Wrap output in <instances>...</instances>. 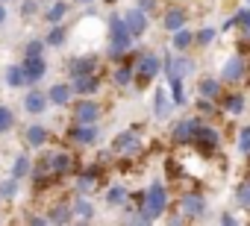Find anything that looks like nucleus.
Here are the masks:
<instances>
[{
    "mask_svg": "<svg viewBox=\"0 0 250 226\" xmlns=\"http://www.w3.org/2000/svg\"><path fill=\"white\" fill-rule=\"evenodd\" d=\"M74 170H77V159H74V153L53 147V150H47L44 156L36 159V168H33V185H36V188H50L53 182L65 179V176L74 173Z\"/></svg>",
    "mask_w": 250,
    "mask_h": 226,
    "instance_id": "nucleus-1",
    "label": "nucleus"
},
{
    "mask_svg": "<svg viewBox=\"0 0 250 226\" xmlns=\"http://www.w3.org/2000/svg\"><path fill=\"white\" fill-rule=\"evenodd\" d=\"M106 27H109V59L130 56V50H133V36H130V30H127V21L112 12V15L106 18Z\"/></svg>",
    "mask_w": 250,
    "mask_h": 226,
    "instance_id": "nucleus-2",
    "label": "nucleus"
},
{
    "mask_svg": "<svg viewBox=\"0 0 250 226\" xmlns=\"http://www.w3.org/2000/svg\"><path fill=\"white\" fill-rule=\"evenodd\" d=\"M168 211V188L162 182H153L145 194H142V206H139V217H145L147 223L159 220Z\"/></svg>",
    "mask_w": 250,
    "mask_h": 226,
    "instance_id": "nucleus-3",
    "label": "nucleus"
},
{
    "mask_svg": "<svg viewBox=\"0 0 250 226\" xmlns=\"http://www.w3.org/2000/svg\"><path fill=\"white\" fill-rule=\"evenodd\" d=\"M130 62H133V71H136V82H139V85L153 82V76L162 71V59H159L153 50H139Z\"/></svg>",
    "mask_w": 250,
    "mask_h": 226,
    "instance_id": "nucleus-4",
    "label": "nucleus"
},
{
    "mask_svg": "<svg viewBox=\"0 0 250 226\" xmlns=\"http://www.w3.org/2000/svg\"><path fill=\"white\" fill-rule=\"evenodd\" d=\"M112 153H115V156H124V159H136V156L142 153V135H139V130L121 132V135L112 141Z\"/></svg>",
    "mask_w": 250,
    "mask_h": 226,
    "instance_id": "nucleus-5",
    "label": "nucleus"
},
{
    "mask_svg": "<svg viewBox=\"0 0 250 226\" xmlns=\"http://www.w3.org/2000/svg\"><path fill=\"white\" fill-rule=\"evenodd\" d=\"M100 115H103V106H100L97 100H88V97H83V100L74 106V124L94 127V124L100 121Z\"/></svg>",
    "mask_w": 250,
    "mask_h": 226,
    "instance_id": "nucleus-6",
    "label": "nucleus"
},
{
    "mask_svg": "<svg viewBox=\"0 0 250 226\" xmlns=\"http://www.w3.org/2000/svg\"><path fill=\"white\" fill-rule=\"evenodd\" d=\"M200 127H203V121H200V118H186V121H177V124H174V130H171L174 144H194V138H197Z\"/></svg>",
    "mask_w": 250,
    "mask_h": 226,
    "instance_id": "nucleus-7",
    "label": "nucleus"
},
{
    "mask_svg": "<svg viewBox=\"0 0 250 226\" xmlns=\"http://www.w3.org/2000/svg\"><path fill=\"white\" fill-rule=\"evenodd\" d=\"M180 211H183L186 220L203 217V211H206V197H203L200 191H186V194L180 197Z\"/></svg>",
    "mask_w": 250,
    "mask_h": 226,
    "instance_id": "nucleus-8",
    "label": "nucleus"
},
{
    "mask_svg": "<svg viewBox=\"0 0 250 226\" xmlns=\"http://www.w3.org/2000/svg\"><path fill=\"white\" fill-rule=\"evenodd\" d=\"M194 147H197V153L203 156H209V153H218V147H221V132L215 130V127H200V132H197V138H194Z\"/></svg>",
    "mask_w": 250,
    "mask_h": 226,
    "instance_id": "nucleus-9",
    "label": "nucleus"
},
{
    "mask_svg": "<svg viewBox=\"0 0 250 226\" xmlns=\"http://www.w3.org/2000/svg\"><path fill=\"white\" fill-rule=\"evenodd\" d=\"M244 76H247V62H244V56H229V59L224 62V71H221V82L232 85V82H241Z\"/></svg>",
    "mask_w": 250,
    "mask_h": 226,
    "instance_id": "nucleus-10",
    "label": "nucleus"
},
{
    "mask_svg": "<svg viewBox=\"0 0 250 226\" xmlns=\"http://www.w3.org/2000/svg\"><path fill=\"white\" fill-rule=\"evenodd\" d=\"M68 76L71 79H77V76H88V74H100V62L94 59V56H77V59H71L68 62Z\"/></svg>",
    "mask_w": 250,
    "mask_h": 226,
    "instance_id": "nucleus-11",
    "label": "nucleus"
},
{
    "mask_svg": "<svg viewBox=\"0 0 250 226\" xmlns=\"http://www.w3.org/2000/svg\"><path fill=\"white\" fill-rule=\"evenodd\" d=\"M68 141L77 144V147H91L97 141V130L94 127H83V124H74L68 130Z\"/></svg>",
    "mask_w": 250,
    "mask_h": 226,
    "instance_id": "nucleus-12",
    "label": "nucleus"
},
{
    "mask_svg": "<svg viewBox=\"0 0 250 226\" xmlns=\"http://www.w3.org/2000/svg\"><path fill=\"white\" fill-rule=\"evenodd\" d=\"M186 21H188V15H186L183 6H171V9H165V15H162V27H165L168 33L186 30Z\"/></svg>",
    "mask_w": 250,
    "mask_h": 226,
    "instance_id": "nucleus-13",
    "label": "nucleus"
},
{
    "mask_svg": "<svg viewBox=\"0 0 250 226\" xmlns=\"http://www.w3.org/2000/svg\"><path fill=\"white\" fill-rule=\"evenodd\" d=\"M124 21H127V30H130V36H133V38H139V36H145V33H147V12H142L139 6H136V9H130L127 15H124Z\"/></svg>",
    "mask_w": 250,
    "mask_h": 226,
    "instance_id": "nucleus-14",
    "label": "nucleus"
},
{
    "mask_svg": "<svg viewBox=\"0 0 250 226\" xmlns=\"http://www.w3.org/2000/svg\"><path fill=\"white\" fill-rule=\"evenodd\" d=\"M162 65H165V71H168V76H186V74H191L194 71V62L191 59H186V56H168V59H162Z\"/></svg>",
    "mask_w": 250,
    "mask_h": 226,
    "instance_id": "nucleus-15",
    "label": "nucleus"
},
{
    "mask_svg": "<svg viewBox=\"0 0 250 226\" xmlns=\"http://www.w3.org/2000/svg\"><path fill=\"white\" fill-rule=\"evenodd\" d=\"M71 88H74V94H80V97H91L94 91H100V74L77 76V79H71Z\"/></svg>",
    "mask_w": 250,
    "mask_h": 226,
    "instance_id": "nucleus-16",
    "label": "nucleus"
},
{
    "mask_svg": "<svg viewBox=\"0 0 250 226\" xmlns=\"http://www.w3.org/2000/svg\"><path fill=\"white\" fill-rule=\"evenodd\" d=\"M71 217H74V206H71L68 200H56V203L50 206V211H47V220L56 223V226L71 223Z\"/></svg>",
    "mask_w": 250,
    "mask_h": 226,
    "instance_id": "nucleus-17",
    "label": "nucleus"
},
{
    "mask_svg": "<svg viewBox=\"0 0 250 226\" xmlns=\"http://www.w3.org/2000/svg\"><path fill=\"white\" fill-rule=\"evenodd\" d=\"M100 185V168H85L80 176H77V191L80 194H88Z\"/></svg>",
    "mask_w": 250,
    "mask_h": 226,
    "instance_id": "nucleus-18",
    "label": "nucleus"
},
{
    "mask_svg": "<svg viewBox=\"0 0 250 226\" xmlns=\"http://www.w3.org/2000/svg\"><path fill=\"white\" fill-rule=\"evenodd\" d=\"M112 82L118 88H130V82H136V71H133V62H121L115 71H112Z\"/></svg>",
    "mask_w": 250,
    "mask_h": 226,
    "instance_id": "nucleus-19",
    "label": "nucleus"
},
{
    "mask_svg": "<svg viewBox=\"0 0 250 226\" xmlns=\"http://www.w3.org/2000/svg\"><path fill=\"white\" fill-rule=\"evenodd\" d=\"M244 106H247V97H244V94H227V97L221 100V112H224V115H229V118L241 115Z\"/></svg>",
    "mask_w": 250,
    "mask_h": 226,
    "instance_id": "nucleus-20",
    "label": "nucleus"
},
{
    "mask_svg": "<svg viewBox=\"0 0 250 226\" xmlns=\"http://www.w3.org/2000/svg\"><path fill=\"white\" fill-rule=\"evenodd\" d=\"M24 71H27V82H39L47 74V62L44 59H24Z\"/></svg>",
    "mask_w": 250,
    "mask_h": 226,
    "instance_id": "nucleus-21",
    "label": "nucleus"
},
{
    "mask_svg": "<svg viewBox=\"0 0 250 226\" xmlns=\"http://www.w3.org/2000/svg\"><path fill=\"white\" fill-rule=\"evenodd\" d=\"M47 94H42V91H30L27 94V100H24V109L30 112V115H42L44 112V106H47Z\"/></svg>",
    "mask_w": 250,
    "mask_h": 226,
    "instance_id": "nucleus-22",
    "label": "nucleus"
},
{
    "mask_svg": "<svg viewBox=\"0 0 250 226\" xmlns=\"http://www.w3.org/2000/svg\"><path fill=\"white\" fill-rule=\"evenodd\" d=\"M71 94H74V88H71V85H65V82H56V85L47 91L50 103H56V106H68V103H71Z\"/></svg>",
    "mask_w": 250,
    "mask_h": 226,
    "instance_id": "nucleus-23",
    "label": "nucleus"
},
{
    "mask_svg": "<svg viewBox=\"0 0 250 226\" xmlns=\"http://www.w3.org/2000/svg\"><path fill=\"white\" fill-rule=\"evenodd\" d=\"M47 138H50V135H47V130H44V127H36V124H33V127H27V130H24V141H27L30 147H44V144H47Z\"/></svg>",
    "mask_w": 250,
    "mask_h": 226,
    "instance_id": "nucleus-24",
    "label": "nucleus"
},
{
    "mask_svg": "<svg viewBox=\"0 0 250 226\" xmlns=\"http://www.w3.org/2000/svg\"><path fill=\"white\" fill-rule=\"evenodd\" d=\"M197 91H200V97H206V100H218L221 91H224V85H221V79H200Z\"/></svg>",
    "mask_w": 250,
    "mask_h": 226,
    "instance_id": "nucleus-25",
    "label": "nucleus"
},
{
    "mask_svg": "<svg viewBox=\"0 0 250 226\" xmlns=\"http://www.w3.org/2000/svg\"><path fill=\"white\" fill-rule=\"evenodd\" d=\"M65 12H68V6L62 3V0H53V3L47 6V12H44V21H47L50 27H59V21L65 18Z\"/></svg>",
    "mask_w": 250,
    "mask_h": 226,
    "instance_id": "nucleus-26",
    "label": "nucleus"
},
{
    "mask_svg": "<svg viewBox=\"0 0 250 226\" xmlns=\"http://www.w3.org/2000/svg\"><path fill=\"white\" fill-rule=\"evenodd\" d=\"M106 203H109V206H124V203H130L127 185H112V188L106 191Z\"/></svg>",
    "mask_w": 250,
    "mask_h": 226,
    "instance_id": "nucleus-27",
    "label": "nucleus"
},
{
    "mask_svg": "<svg viewBox=\"0 0 250 226\" xmlns=\"http://www.w3.org/2000/svg\"><path fill=\"white\" fill-rule=\"evenodd\" d=\"M6 85H12V88L27 85V71H24V65H9V68H6Z\"/></svg>",
    "mask_w": 250,
    "mask_h": 226,
    "instance_id": "nucleus-28",
    "label": "nucleus"
},
{
    "mask_svg": "<svg viewBox=\"0 0 250 226\" xmlns=\"http://www.w3.org/2000/svg\"><path fill=\"white\" fill-rule=\"evenodd\" d=\"M194 38H197L194 33L180 30V33H174V41H171V44H174V50H177V53H186V50L191 47V41H194Z\"/></svg>",
    "mask_w": 250,
    "mask_h": 226,
    "instance_id": "nucleus-29",
    "label": "nucleus"
},
{
    "mask_svg": "<svg viewBox=\"0 0 250 226\" xmlns=\"http://www.w3.org/2000/svg\"><path fill=\"white\" fill-rule=\"evenodd\" d=\"M71 206H74V217H83V220H91V217H94V206H91L88 200L77 197V200H74Z\"/></svg>",
    "mask_w": 250,
    "mask_h": 226,
    "instance_id": "nucleus-30",
    "label": "nucleus"
},
{
    "mask_svg": "<svg viewBox=\"0 0 250 226\" xmlns=\"http://www.w3.org/2000/svg\"><path fill=\"white\" fill-rule=\"evenodd\" d=\"M27 173H33L30 159H27V156H18V159H15V165H12V176H15V179H21V176H27Z\"/></svg>",
    "mask_w": 250,
    "mask_h": 226,
    "instance_id": "nucleus-31",
    "label": "nucleus"
},
{
    "mask_svg": "<svg viewBox=\"0 0 250 226\" xmlns=\"http://www.w3.org/2000/svg\"><path fill=\"white\" fill-rule=\"evenodd\" d=\"M235 200H238V206L241 208H250V176L238 185V191H235Z\"/></svg>",
    "mask_w": 250,
    "mask_h": 226,
    "instance_id": "nucleus-32",
    "label": "nucleus"
},
{
    "mask_svg": "<svg viewBox=\"0 0 250 226\" xmlns=\"http://www.w3.org/2000/svg\"><path fill=\"white\" fill-rule=\"evenodd\" d=\"M232 18H235V27H241V33L250 38V9H238Z\"/></svg>",
    "mask_w": 250,
    "mask_h": 226,
    "instance_id": "nucleus-33",
    "label": "nucleus"
},
{
    "mask_svg": "<svg viewBox=\"0 0 250 226\" xmlns=\"http://www.w3.org/2000/svg\"><path fill=\"white\" fill-rule=\"evenodd\" d=\"M12 124H15V115H12V109L0 106V132H9V130H12Z\"/></svg>",
    "mask_w": 250,
    "mask_h": 226,
    "instance_id": "nucleus-34",
    "label": "nucleus"
},
{
    "mask_svg": "<svg viewBox=\"0 0 250 226\" xmlns=\"http://www.w3.org/2000/svg\"><path fill=\"white\" fill-rule=\"evenodd\" d=\"M171 100L180 106V103H186V94H183V79L180 76H171Z\"/></svg>",
    "mask_w": 250,
    "mask_h": 226,
    "instance_id": "nucleus-35",
    "label": "nucleus"
},
{
    "mask_svg": "<svg viewBox=\"0 0 250 226\" xmlns=\"http://www.w3.org/2000/svg\"><path fill=\"white\" fill-rule=\"evenodd\" d=\"M15 194H18V179L15 176H9V179L0 182V197H15Z\"/></svg>",
    "mask_w": 250,
    "mask_h": 226,
    "instance_id": "nucleus-36",
    "label": "nucleus"
},
{
    "mask_svg": "<svg viewBox=\"0 0 250 226\" xmlns=\"http://www.w3.org/2000/svg\"><path fill=\"white\" fill-rule=\"evenodd\" d=\"M153 100H156V118H165V115H168V100H165V91H153Z\"/></svg>",
    "mask_w": 250,
    "mask_h": 226,
    "instance_id": "nucleus-37",
    "label": "nucleus"
},
{
    "mask_svg": "<svg viewBox=\"0 0 250 226\" xmlns=\"http://www.w3.org/2000/svg\"><path fill=\"white\" fill-rule=\"evenodd\" d=\"M27 59H42V53H44V41H27Z\"/></svg>",
    "mask_w": 250,
    "mask_h": 226,
    "instance_id": "nucleus-38",
    "label": "nucleus"
},
{
    "mask_svg": "<svg viewBox=\"0 0 250 226\" xmlns=\"http://www.w3.org/2000/svg\"><path fill=\"white\" fill-rule=\"evenodd\" d=\"M47 44L62 47V44H65V30H62V27H53V30H50V36H47Z\"/></svg>",
    "mask_w": 250,
    "mask_h": 226,
    "instance_id": "nucleus-39",
    "label": "nucleus"
},
{
    "mask_svg": "<svg viewBox=\"0 0 250 226\" xmlns=\"http://www.w3.org/2000/svg\"><path fill=\"white\" fill-rule=\"evenodd\" d=\"M238 150H241V153H250V127H244V130L238 132Z\"/></svg>",
    "mask_w": 250,
    "mask_h": 226,
    "instance_id": "nucleus-40",
    "label": "nucleus"
},
{
    "mask_svg": "<svg viewBox=\"0 0 250 226\" xmlns=\"http://www.w3.org/2000/svg\"><path fill=\"white\" fill-rule=\"evenodd\" d=\"M36 9H39V0H24V3H21V15L24 18H33Z\"/></svg>",
    "mask_w": 250,
    "mask_h": 226,
    "instance_id": "nucleus-41",
    "label": "nucleus"
},
{
    "mask_svg": "<svg viewBox=\"0 0 250 226\" xmlns=\"http://www.w3.org/2000/svg\"><path fill=\"white\" fill-rule=\"evenodd\" d=\"M197 41H200V44H212V41H215V30H212V27H203V30L197 33Z\"/></svg>",
    "mask_w": 250,
    "mask_h": 226,
    "instance_id": "nucleus-42",
    "label": "nucleus"
},
{
    "mask_svg": "<svg viewBox=\"0 0 250 226\" xmlns=\"http://www.w3.org/2000/svg\"><path fill=\"white\" fill-rule=\"evenodd\" d=\"M197 112H203V115H212V112H215V103L206 100V97H197Z\"/></svg>",
    "mask_w": 250,
    "mask_h": 226,
    "instance_id": "nucleus-43",
    "label": "nucleus"
},
{
    "mask_svg": "<svg viewBox=\"0 0 250 226\" xmlns=\"http://www.w3.org/2000/svg\"><path fill=\"white\" fill-rule=\"evenodd\" d=\"M156 3H159V0H139V9L142 12H150V9H156Z\"/></svg>",
    "mask_w": 250,
    "mask_h": 226,
    "instance_id": "nucleus-44",
    "label": "nucleus"
},
{
    "mask_svg": "<svg viewBox=\"0 0 250 226\" xmlns=\"http://www.w3.org/2000/svg\"><path fill=\"white\" fill-rule=\"evenodd\" d=\"M221 226H238V223H235V217H232L229 211H224V214H221Z\"/></svg>",
    "mask_w": 250,
    "mask_h": 226,
    "instance_id": "nucleus-45",
    "label": "nucleus"
},
{
    "mask_svg": "<svg viewBox=\"0 0 250 226\" xmlns=\"http://www.w3.org/2000/svg\"><path fill=\"white\" fill-rule=\"evenodd\" d=\"M24 226H47V220H42V217H30Z\"/></svg>",
    "mask_w": 250,
    "mask_h": 226,
    "instance_id": "nucleus-46",
    "label": "nucleus"
},
{
    "mask_svg": "<svg viewBox=\"0 0 250 226\" xmlns=\"http://www.w3.org/2000/svg\"><path fill=\"white\" fill-rule=\"evenodd\" d=\"M130 226H150V223L145 217H136V220H130Z\"/></svg>",
    "mask_w": 250,
    "mask_h": 226,
    "instance_id": "nucleus-47",
    "label": "nucleus"
},
{
    "mask_svg": "<svg viewBox=\"0 0 250 226\" xmlns=\"http://www.w3.org/2000/svg\"><path fill=\"white\" fill-rule=\"evenodd\" d=\"M3 21H6V6L0 3V24H3Z\"/></svg>",
    "mask_w": 250,
    "mask_h": 226,
    "instance_id": "nucleus-48",
    "label": "nucleus"
},
{
    "mask_svg": "<svg viewBox=\"0 0 250 226\" xmlns=\"http://www.w3.org/2000/svg\"><path fill=\"white\" fill-rule=\"evenodd\" d=\"M39 3H53V0H39Z\"/></svg>",
    "mask_w": 250,
    "mask_h": 226,
    "instance_id": "nucleus-49",
    "label": "nucleus"
},
{
    "mask_svg": "<svg viewBox=\"0 0 250 226\" xmlns=\"http://www.w3.org/2000/svg\"><path fill=\"white\" fill-rule=\"evenodd\" d=\"M77 3H91V0H77Z\"/></svg>",
    "mask_w": 250,
    "mask_h": 226,
    "instance_id": "nucleus-50",
    "label": "nucleus"
},
{
    "mask_svg": "<svg viewBox=\"0 0 250 226\" xmlns=\"http://www.w3.org/2000/svg\"><path fill=\"white\" fill-rule=\"evenodd\" d=\"M106 3H115V0H106Z\"/></svg>",
    "mask_w": 250,
    "mask_h": 226,
    "instance_id": "nucleus-51",
    "label": "nucleus"
},
{
    "mask_svg": "<svg viewBox=\"0 0 250 226\" xmlns=\"http://www.w3.org/2000/svg\"><path fill=\"white\" fill-rule=\"evenodd\" d=\"M0 3H6V0H0Z\"/></svg>",
    "mask_w": 250,
    "mask_h": 226,
    "instance_id": "nucleus-52",
    "label": "nucleus"
},
{
    "mask_svg": "<svg viewBox=\"0 0 250 226\" xmlns=\"http://www.w3.org/2000/svg\"><path fill=\"white\" fill-rule=\"evenodd\" d=\"M247 3H250V0H247Z\"/></svg>",
    "mask_w": 250,
    "mask_h": 226,
    "instance_id": "nucleus-53",
    "label": "nucleus"
}]
</instances>
